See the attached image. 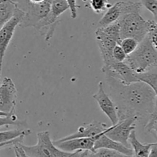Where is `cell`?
<instances>
[{
    "instance_id": "603a6c76",
    "label": "cell",
    "mask_w": 157,
    "mask_h": 157,
    "mask_svg": "<svg viewBox=\"0 0 157 157\" xmlns=\"http://www.w3.org/2000/svg\"><path fill=\"white\" fill-rule=\"evenodd\" d=\"M139 44V42L134 38H126L122 39L119 45L121 46L123 50L124 51L125 53L128 56V55H131L132 52H135V49L138 47Z\"/></svg>"
},
{
    "instance_id": "ffe728a7",
    "label": "cell",
    "mask_w": 157,
    "mask_h": 157,
    "mask_svg": "<svg viewBox=\"0 0 157 157\" xmlns=\"http://www.w3.org/2000/svg\"><path fill=\"white\" fill-rule=\"evenodd\" d=\"M31 134V130H7V131L0 132V144L9 142V141L14 140L15 139L22 137V136H26Z\"/></svg>"
},
{
    "instance_id": "ac0fdd59",
    "label": "cell",
    "mask_w": 157,
    "mask_h": 157,
    "mask_svg": "<svg viewBox=\"0 0 157 157\" xmlns=\"http://www.w3.org/2000/svg\"><path fill=\"white\" fill-rule=\"evenodd\" d=\"M18 2L14 0H0V29L13 16Z\"/></svg>"
},
{
    "instance_id": "4fadbf2b",
    "label": "cell",
    "mask_w": 157,
    "mask_h": 157,
    "mask_svg": "<svg viewBox=\"0 0 157 157\" xmlns=\"http://www.w3.org/2000/svg\"><path fill=\"white\" fill-rule=\"evenodd\" d=\"M105 75H109L116 78L124 84L137 82L136 73L126 62L114 61L108 66H103L102 69Z\"/></svg>"
},
{
    "instance_id": "d6a6232c",
    "label": "cell",
    "mask_w": 157,
    "mask_h": 157,
    "mask_svg": "<svg viewBox=\"0 0 157 157\" xmlns=\"http://www.w3.org/2000/svg\"><path fill=\"white\" fill-rule=\"evenodd\" d=\"M26 1L32 3V4H40V3L44 2L46 0H26Z\"/></svg>"
},
{
    "instance_id": "e575fe53",
    "label": "cell",
    "mask_w": 157,
    "mask_h": 157,
    "mask_svg": "<svg viewBox=\"0 0 157 157\" xmlns=\"http://www.w3.org/2000/svg\"><path fill=\"white\" fill-rule=\"evenodd\" d=\"M12 114V113H11ZM6 115H9V113H3V112L0 111V116H6Z\"/></svg>"
},
{
    "instance_id": "74e56055",
    "label": "cell",
    "mask_w": 157,
    "mask_h": 157,
    "mask_svg": "<svg viewBox=\"0 0 157 157\" xmlns=\"http://www.w3.org/2000/svg\"></svg>"
},
{
    "instance_id": "52a82bcc",
    "label": "cell",
    "mask_w": 157,
    "mask_h": 157,
    "mask_svg": "<svg viewBox=\"0 0 157 157\" xmlns=\"http://www.w3.org/2000/svg\"><path fill=\"white\" fill-rule=\"evenodd\" d=\"M25 16V12L18 6L15 9L14 15L8 22L0 29V78L2 75V64L9 43L14 35L15 29L19 25Z\"/></svg>"
},
{
    "instance_id": "1f68e13d",
    "label": "cell",
    "mask_w": 157,
    "mask_h": 157,
    "mask_svg": "<svg viewBox=\"0 0 157 157\" xmlns=\"http://www.w3.org/2000/svg\"><path fill=\"white\" fill-rule=\"evenodd\" d=\"M148 157H157V143L152 146Z\"/></svg>"
},
{
    "instance_id": "8d00e7d4",
    "label": "cell",
    "mask_w": 157,
    "mask_h": 157,
    "mask_svg": "<svg viewBox=\"0 0 157 157\" xmlns=\"http://www.w3.org/2000/svg\"><path fill=\"white\" fill-rule=\"evenodd\" d=\"M0 84H1V78H0Z\"/></svg>"
},
{
    "instance_id": "8fae6325",
    "label": "cell",
    "mask_w": 157,
    "mask_h": 157,
    "mask_svg": "<svg viewBox=\"0 0 157 157\" xmlns=\"http://www.w3.org/2000/svg\"><path fill=\"white\" fill-rule=\"evenodd\" d=\"M17 90L13 81L10 78H4L0 84V111L15 113L16 107Z\"/></svg>"
},
{
    "instance_id": "7a4b0ae2",
    "label": "cell",
    "mask_w": 157,
    "mask_h": 157,
    "mask_svg": "<svg viewBox=\"0 0 157 157\" xmlns=\"http://www.w3.org/2000/svg\"><path fill=\"white\" fill-rule=\"evenodd\" d=\"M18 146L28 157H81L83 152L68 153L60 150L51 140L49 131L37 133V144L33 146H26L19 143Z\"/></svg>"
},
{
    "instance_id": "2e32d148",
    "label": "cell",
    "mask_w": 157,
    "mask_h": 157,
    "mask_svg": "<svg viewBox=\"0 0 157 157\" xmlns=\"http://www.w3.org/2000/svg\"><path fill=\"white\" fill-rule=\"evenodd\" d=\"M99 149H108V150L119 152L126 156L131 157L133 156V152L130 147H126L120 143L110 139L106 136V133L102 134L95 141V146H94V151L99 150Z\"/></svg>"
},
{
    "instance_id": "cb8c5ba5",
    "label": "cell",
    "mask_w": 157,
    "mask_h": 157,
    "mask_svg": "<svg viewBox=\"0 0 157 157\" xmlns=\"http://www.w3.org/2000/svg\"><path fill=\"white\" fill-rule=\"evenodd\" d=\"M89 4L91 9L97 14H100L105 11L106 12L112 6L109 0H89Z\"/></svg>"
},
{
    "instance_id": "277c9868",
    "label": "cell",
    "mask_w": 157,
    "mask_h": 157,
    "mask_svg": "<svg viewBox=\"0 0 157 157\" xmlns=\"http://www.w3.org/2000/svg\"><path fill=\"white\" fill-rule=\"evenodd\" d=\"M125 62L136 74L144 73L157 67V51L151 43L149 35L139 42L135 52L128 55Z\"/></svg>"
},
{
    "instance_id": "4316f807",
    "label": "cell",
    "mask_w": 157,
    "mask_h": 157,
    "mask_svg": "<svg viewBox=\"0 0 157 157\" xmlns=\"http://www.w3.org/2000/svg\"><path fill=\"white\" fill-rule=\"evenodd\" d=\"M146 129L149 132H153L157 136V114L152 113L149 116V121L146 125Z\"/></svg>"
},
{
    "instance_id": "3957f363",
    "label": "cell",
    "mask_w": 157,
    "mask_h": 157,
    "mask_svg": "<svg viewBox=\"0 0 157 157\" xmlns=\"http://www.w3.org/2000/svg\"><path fill=\"white\" fill-rule=\"evenodd\" d=\"M117 22L119 25L122 39L132 38L139 42L149 35L153 25V20H146L140 15L139 11L126 14Z\"/></svg>"
},
{
    "instance_id": "d4e9b609",
    "label": "cell",
    "mask_w": 157,
    "mask_h": 157,
    "mask_svg": "<svg viewBox=\"0 0 157 157\" xmlns=\"http://www.w3.org/2000/svg\"><path fill=\"white\" fill-rule=\"evenodd\" d=\"M142 6H144L154 16V20L157 19V0H140Z\"/></svg>"
},
{
    "instance_id": "9a60e30c",
    "label": "cell",
    "mask_w": 157,
    "mask_h": 157,
    "mask_svg": "<svg viewBox=\"0 0 157 157\" xmlns=\"http://www.w3.org/2000/svg\"><path fill=\"white\" fill-rule=\"evenodd\" d=\"M109 127L106 124L100 123L99 121H92L87 126H81L78 127V130L72 134L69 135L67 136L62 138V139L56 140L57 142H62V141L69 140L75 139V138L82 137H92V136H98L103 133H107Z\"/></svg>"
},
{
    "instance_id": "7402d4cb",
    "label": "cell",
    "mask_w": 157,
    "mask_h": 157,
    "mask_svg": "<svg viewBox=\"0 0 157 157\" xmlns=\"http://www.w3.org/2000/svg\"><path fill=\"white\" fill-rule=\"evenodd\" d=\"M83 157H131L126 156L124 154L114 151V150H108V149H99L93 152L86 151Z\"/></svg>"
},
{
    "instance_id": "5b68a950",
    "label": "cell",
    "mask_w": 157,
    "mask_h": 157,
    "mask_svg": "<svg viewBox=\"0 0 157 157\" xmlns=\"http://www.w3.org/2000/svg\"><path fill=\"white\" fill-rule=\"evenodd\" d=\"M95 38L100 50L104 65L108 66L113 62L112 51L122 41L119 23L115 22L105 27H99L95 31Z\"/></svg>"
},
{
    "instance_id": "6da1fadb",
    "label": "cell",
    "mask_w": 157,
    "mask_h": 157,
    "mask_svg": "<svg viewBox=\"0 0 157 157\" xmlns=\"http://www.w3.org/2000/svg\"><path fill=\"white\" fill-rule=\"evenodd\" d=\"M109 97L115 103L119 120L150 116L155 110L156 96L150 87L141 81L124 84L109 75H105Z\"/></svg>"
},
{
    "instance_id": "f546056e",
    "label": "cell",
    "mask_w": 157,
    "mask_h": 157,
    "mask_svg": "<svg viewBox=\"0 0 157 157\" xmlns=\"http://www.w3.org/2000/svg\"><path fill=\"white\" fill-rule=\"evenodd\" d=\"M23 139H24V136H22V137L18 138V139H15L14 140L9 141V142H6V143H3V144H0V149L3 148V147H8V146H14L15 144H19V143H22Z\"/></svg>"
},
{
    "instance_id": "83f0119b",
    "label": "cell",
    "mask_w": 157,
    "mask_h": 157,
    "mask_svg": "<svg viewBox=\"0 0 157 157\" xmlns=\"http://www.w3.org/2000/svg\"><path fill=\"white\" fill-rule=\"evenodd\" d=\"M66 1L69 7L71 18L75 19V18H77V15H78V8H79V6L77 5V0H66Z\"/></svg>"
},
{
    "instance_id": "f1b7e54d",
    "label": "cell",
    "mask_w": 157,
    "mask_h": 157,
    "mask_svg": "<svg viewBox=\"0 0 157 157\" xmlns=\"http://www.w3.org/2000/svg\"><path fill=\"white\" fill-rule=\"evenodd\" d=\"M149 39H150L151 43L153 45V47L155 48V50L157 51V29L155 27V23H154L153 20V25H152V29L149 32Z\"/></svg>"
},
{
    "instance_id": "5bb4252c",
    "label": "cell",
    "mask_w": 157,
    "mask_h": 157,
    "mask_svg": "<svg viewBox=\"0 0 157 157\" xmlns=\"http://www.w3.org/2000/svg\"><path fill=\"white\" fill-rule=\"evenodd\" d=\"M102 134L92 136V137L75 138V139L69 140L62 141V142H57L56 140H55L53 141V143L60 150L65 152H68V153H74V152L77 151L93 152L95 141Z\"/></svg>"
},
{
    "instance_id": "9c48e42d",
    "label": "cell",
    "mask_w": 157,
    "mask_h": 157,
    "mask_svg": "<svg viewBox=\"0 0 157 157\" xmlns=\"http://www.w3.org/2000/svg\"><path fill=\"white\" fill-rule=\"evenodd\" d=\"M139 118L136 117H126L119 120L115 125H112L108 128L106 136L110 139L120 143L126 147H129V138L131 133L135 129V123Z\"/></svg>"
},
{
    "instance_id": "7c38bea8",
    "label": "cell",
    "mask_w": 157,
    "mask_h": 157,
    "mask_svg": "<svg viewBox=\"0 0 157 157\" xmlns=\"http://www.w3.org/2000/svg\"><path fill=\"white\" fill-rule=\"evenodd\" d=\"M92 98L99 104L102 111L109 118L112 125H115L119 121L116 106L109 95L105 91L103 81L99 83L98 91L92 95Z\"/></svg>"
},
{
    "instance_id": "e0dca14e",
    "label": "cell",
    "mask_w": 157,
    "mask_h": 157,
    "mask_svg": "<svg viewBox=\"0 0 157 157\" xmlns=\"http://www.w3.org/2000/svg\"><path fill=\"white\" fill-rule=\"evenodd\" d=\"M129 144L133 152L132 157H148L151 148L155 144H142L136 137L135 130L131 133L129 138Z\"/></svg>"
},
{
    "instance_id": "d6986e66",
    "label": "cell",
    "mask_w": 157,
    "mask_h": 157,
    "mask_svg": "<svg viewBox=\"0 0 157 157\" xmlns=\"http://www.w3.org/2000/svg\"><path fill=\"white\" fill-rule=\"evenodd\" d=\"M139 81L145 83L152 88L157 98V71H148L144 73L136 74Z\"/></svg>"
},
{
    "instance_id": "d590c367",
    "label": "cell",
    "mask_w": 157,
    "mask_h": 157,
    "mask_svg": "<svg viewBox=\"0 0 157 157\" xmlns=\"http://www.w3.org/2000/svg\"><path fill=\"white\" fill-rule=\"evenodd\" d=\"M86 151H84V152H83V155H82V156H81V157H83V156H85V153H86ZM26 157H28V156H26Z\"/></svg>"
},
{
    "instance_id": "836d02e7",
    "label": "cell",
    "mask_w": 157,
    "mask_h": 157,
    "mask_svg": "<svg viewBox=\"0 0 157 157\" xmlns=\"http://www.w3.org/2000/svg\"><path fill=\"white\" fill-rule=\"evenodd\" d=\"M153 113H156V114H157V98H156V102H155V110H154Z\"/></svg>"
},
{
    "instance_id": "30bf717a",
    "label": "cell",
    "mask_w": 157,
    "mask_h": 157,
    "mask_svg": "<svg viewBox=\"0 0 157 157\" xmlns=\"http://www.w3.org/2000/svg\"><path fill=\"white\" fill-rule=\"evenodd\" d=\"M52 1V0H46L44 2L40 4H32L26 1V9H22L25 12V16L20 23V27L22 29L35 28L38 21L49 14Z\"/></svg>"
},
{
    "instance_id": "44dd1931",
    "label": "cell",
    "mask_w": 157,
    "mask_h": 157,
    "mask_svg": "<svg viewBox=\"0 0 157 157\" xmlns=\"http://www.w3.org/2000/svg\"><path fill=\"white\" fill-rule=\"evenodd\" d=\"M17 126L21 127H28V124L26 121H21L15 115V113L6 115V116H0V127H9V126Z\"/></svg>"
},
{
    "instance_id": "8992f818",
    "label": "cell",
    "mask_w": 157,
    "mask_h": 157,
    "mask_svg": "<svg viewBox=\"0 0 157 157\" xmlns=\"http://www.w3.org/2000/svg\"><path fill=\"white\" fill-rule=\"evenodd\" d=\"M69 9L66 0H52L49 14L39 21L34 29L45 36L46 41H49L54 35L57 25L60 23L58 17Z\"/></svg>"
},
{
    "instance_id": "4dcf8cb0",
    "label": "cell",
    "mask_w": 157,
    "mask_h": 157,
    "mask_svg": "<svg viewBox=\"0 0 157 157\" xmlns=\"http://www.w3.org/2000/svg\"><path fill=\"white\" fill-rule=\"evenodd\" d=\"M14 147V151H15V157H26V154H25L24 151L22 150L21 147L18 146V144H15Z\"/></svg>"
},
{
    "instance_id": "ba28073f",
    "label": "cell",
    "mask_w": 157,
    "mask_h": 157,
    "mask_svg": "<svg viewBox=\"0 0 157 157\" xmlns=\"http://www.w3.org/2000/svg\"><path fill=\"white\" fill-rule=\"evenodd\" d=\"M142 6L141 2H117L106 10L99 21V27H105L113 24L126 14L140 11Z\"/></svg>"
},
{
    "instance_id": "484cf974",
    "label": "cell",
    "mask_w": 157,
    "mask_h": 157,
    "mask_svg": "<svg viewBox=\"0 0 157 157\" xmlns=\"http://www.w3.org/2000/svg\"><path fill=\"white\" fill-rule=\"evenodd\" d=\"M112 57L114 60L118 62H125L127 58V55L125 53L121 46L119 44H117L112 51Z\"/></svg>"
}]
</instances>
